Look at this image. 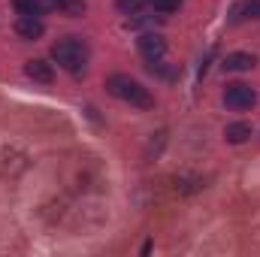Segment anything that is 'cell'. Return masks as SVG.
I'll return each instance as SVG.
<instances>
[{
  "instance_id": "1",
  "label": "cell",
  "mask_w": 260,
  "mask_h": 257,
  "mask_svg": "<svg viewBox=\"0 0 260 257\" xmlns=\"http://www.w3.org/2000/svg\"><path fill=\"white\" fill-rule=\"evenodd\" d=\"M106 91L118 100H124L130 106H139V109H151L154 106V97L148 94V88H142L136 79L130 76H109L106 79Z\"/></svg>"
},
{
  "instance_id": "2",
  "label": "cell",
  "mask_w": 260,
  "mask_h": 257,
  "mask_svg": "<svg viewBox=\"0 0 260 257\" xmlns=\"http://www.w3.org/2000/svg\"><path fill=\"white\" fill-rule=\"evenodd\" d=\"M52 58H55V64L64 67L67 73H82L85 64H88V46L79 37H67V40H58L52 46Z\"/></svg>"
},
{
  "instance_id": "3",
  "label": "cell",
  "mask_w": 260,
  "mask_h": 257,
  "mask_svg": "<svg viewBox=\"0 0 260 257\" xmlns=\"http://www.w3.org/2000/svg\"><path fill=\"white\" fill-rule=\"evenodd\" d=\"M224 103H227L230 109H236V112H245V109H251V106L257 103V94H254L251 85L233 82V85H227V91H224Z\"/></svg>"
},
{
  "instance_id": "4",
  "label": "cell",
  "mask_w": 260,
  "mask_h": 257,
  "mask_svg": "<svg viewBox=\"0 0 260 257\" xmlns=\"http://www.w3.org/2000/svg\"><path fill=\"white\" fill-rule=\"evenodd\" d=\"M139 52H142V58L145 61H160L164 55H167V43H164V37L160 34H142L139 37Z\"/></svg>"
},
{
  "instance_id": "5",
  "label": "cell",
  "mask_w": 260,
  "mask_h": 257,
  "mask_svg": "<svg viewBox=\"0 0 260 257\" xmlns=\"http://www.w3.org/2000/svg\"><path fill=\"white\" fill-rule=\"evenodd\" d=\"M43 30H46V24L40 15H18V21H15V34L21 40H40Z\"/></svg>"
},
{
  "instance_id": "6",
  "label": "cell",
  "mask_w": 260,
  "mask_h": 257,
  "mask_svg": "<svg viewBox=\"0 0 260 257\" xmlns=\"http://www.w3.org/2000/svg\"><path fill=\"white\" fill-rule=\"evenodd\" d=\"M24 73H27V79L40 82V85H52L55 82V70H52V64H46V61H27L24 64Z\"/></svg>"
},
{
  "instance_id": "7",
  "label": "cell",
  "mask_w": 260,
  "mask_h": 257,
  "mask_svg": "<svg viewBox=\"0 0 260 257\" xmlns=\"http://www.w3.org/2000/svg\"><path fill=\"white\" fill-rule=\"evenodd\" d=\"M254 64H257V58H254V55H245V52H236V55H227V58H224V70H230V73L251 70Z\"/></svg>"
},
{
  "instance_id": "8",
  "label": "cell",
  "mask_w": 260,
  "mask_h": 257,
  "mask_svg": "<svg viewBox=\"0 0 260 257\" xmlns=\"http://www.w3.org/2000/svg\"><path fill=\"white\" fill-rule=\"evenodd\" d=\"M242 18H260V0H242L239 6H233V21Z\"/></svg>"
},
{
  "instance_id": "9",
  "label": "cell",
  "mask_w": 260,
  "mask_h": 257,
  "mask_svg": "<svg viewBox=\"0 0 260 257\" xmlns=\"http://www.w3.org/2000/svg\"><path fill=\"white\" fill-rule=\"evenodd\" d=\"M224 136H227V142H233V145H239V142H245V139L251 136V124H245V121H236V124H227V130H224Z\"/></svg>"
},
{
  "instance_id": "10",
  "label": "cell",
  "mask_w": 260,
  "mask_h": 257,
  "mask_svg": "<svg viewBox=\"0 0 260 257\" xmlns=\"http://www.w3.org/2000/svg\"><path fill=\"white\" fill-rule=\"evenodd\" d=\"M15 9H18L21 15H43V12H46L40 0H15Z\"/></svg>"
},
{
  "instance_id": "11",
  "label": "cell",
  "mask_w": 260,
  "mask_h": 257,
  "mask_svg": "<svg viewBox=\"0 0 260 257\" xmlns=\"http://www.w3.org/2000/svg\"><path fill=\"white\" fill-rule=\"evenodd\" d=\"M148 3H151V6H154L157 12H176L182 0H148Z\"/></svg>"
},
{
  "instance_id": "12",
  "label": "cell",
  "mask_w": 260,
  "mask_h": 257,
  "mask_svg": "<svg viewBox=\"0 0 260 257\" xmlns=\"http://www.w3.org/2000/svg\"><path fill=\"white\" fill-rule=\"evenodd\" d=\"M61 6H64V9H67V15H73V18L85 12V3H82V0H64Z\"/></svg>"
},
{
  "instance_id": "13",
  "label": "cell",
  "mask_w": 260,
  "mask_h": 257,
  "mask_svg": "<svg viewBox=\"0 0 260 257\" xmlns=\"http://www.w3.org/2000/svg\"><path fill=\"white\" fill-rule=\"evenodd\" d=\"M142 3H145V0H118V9H121V12H139V9H142Z\"/></svg>"
},
{
  "instance_id": "14",
  "label": "cell",
  "mask_w": 260,
  "mask_h": 257,
  "mask_svg": "<svg viewBox=\"0 0 260 257\" xmlns=\"http://www.w3.org/2000/svg\"><path fill=\"white\" fill-rule=\"evenodd\" d=\"M40 3H43V9H58L64 0H40Z\"/></svg>"
}]
</instances>
